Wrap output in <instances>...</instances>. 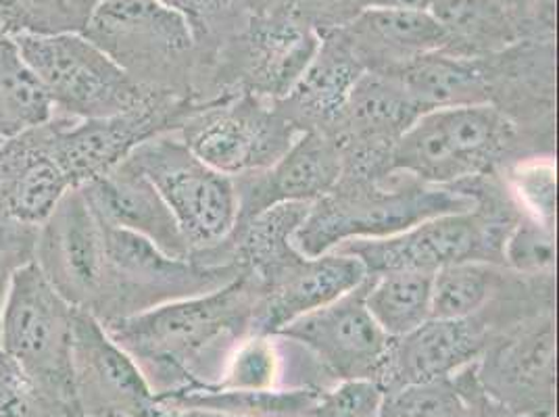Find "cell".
Returning <instances> with one entry per match:
<instances>
[{
    "instance_id": "cell-1",
    "label": "cell",
    "mask_w": 559,
    "mask_h": 417,
    "mask_svg": "<svg viewBox=\"0 0 559 417\" xmlns=\"http://www.w3.org/2000/svg\"><path fill=\"white\" fill-rule=\"evenodd\" d=\"M259 288L247 274L205 295L164 302L105 324L157 394L211 384L247 334Z\"/></svg>"
},
{
    "instance_id": "cell-2",
    "label": "cell",
    "mask_w": 559,
    "mask_h": 417,
    "mask_svg": "<svg viewBox=\"0 0 559 417\" xmlns=\"http://www.w3.org/2000/svg\"><path fill=\"white\" fill-rule=\"evenodd\" d=\"M476 203L469 184H426L395 171L378 178L343 174L326 196L309 205L293 242L305 257L326 255L345 242L389 238Z\"/></svg>"
},
{
    "instance_id": "cell-3",
    "label": "cell",
    "mask_w": 559,
    "mask_h": 417,
    "mask_svg": "<svg viewBox=\"0 0 559 417\" xmlns=\"http://www.w3.org/2000/svg\"><path fill=\"white\" fill-rule=\"evenodd\" d=\"M513 140L512 119L495 105L426 111L396 142L389 171L426 184H466L501 162Z\"/></svg>"
},
{
    "instance_id": "cell-4",
    "label": "cell",
    "mask_w": 559,
    "mask_h": 417,
    "mask_svg": "<svg viewBox=\"0 0 559 417\" xmlns=\"http://www.w3.org/2000/svg\"><path fill=\"white\" fill-rule=\"evenodd\" d=\"M105 276L94 318L111 324L164 302L217 290L242 272L234 263H201L174 259L139 234L119 230L103 222Z\"/></svg>"
},
{
    "instance_id": "cell-5",
    "label": "cell",
    "mask_w": 559,
    "mask_h": 417,
    "mask_svg": "<svg viewBox=\"0 0 559 417\" xmlns=\"http://www.w3.org/2000/svg\"><path fill=\"white\" fill-rule=\"evenodd\" d=\"M128 162L162 194L192 259L215 255L230 240L238 224L233 178L201 162L176 132L144 142Z\"/></svg>"
},
{
    "instance_id": "cell-6",
    "label": "cell",
    "mask_w": 559,
    "mask_h": 417,
    "mask_svg": "<svg viewBox=\"0 0 559 417\" xmlns=\"http://www.w3.org/2000/svg\"><path fill=\"white\" fill-rule=\"evenodd\" d=\"M47 93L52 117L82 121L123 114L151 94L82 34L11 36Z\"/></svg>"
},
{
    "instance_id": "cell-7",
    "label": "cell",
    "mask_w": 559,
    "mask_h": 417,
    "mask_svg": "<svg viewBox=\"0 0 559 417\" xmlns=\"http://www.w3.org/2000/svg\"><path fill=\"white\" fill-rule=\"evenodd\" d=\"M73 313L36 263H29L15 274L2 305L0 348L48 396L78 405L71 366Z\"/></svg>"
},
{
    "instance_id": "cell-8",
    "label": "cell",
    "mask_w": 559,
    "mask_h": 417,
    "mask_svg": "<svg viewBox=\"0 0 559 417\" xmlns=\"http://www.w3.org/2000/svg\"><path fill=\"white\" fill-rule=\"evenodd\" d=\"M82 36L146 93L174 96L194 47L192 25L157 0H105Z\"/></svg>"
},
{
    "instance_id": "cell-9",
    "label": "cell",
    "mask_w": 559,
    "mask_h": 417,
    "mask_svg": "<svg viewBox=\"0 0 559 417\" xmlns=\"http://www.w3.org/2000/svg\"><path fill=\"white\" fill-rule=\"evenodd\" d=\"M515 219L510 213L501 215L499 211L487 207L478 199L474 207L462 213L430 217L389 238L345 242L334 251L359 259L368 276L396 270L435 274L441 267L464 261L503 265L501 247Z\"/></svg>"
},
{
    "instance_id": "cell-10",
    "label": "cell",
    "mask_w": 559,
    "mask_h": 417,
    "mask_svg": "<svg viewBox=\"0 0 559 417\" xmlns=\"http://www.w3.org/2000/svg\"><path fill=\"white\" fill-rule=\"evenodd\" d=\"M301 132L278 100L242 91L194 107L176 134L215 171L240 178L274 165Z\"/></svg>"
},
{
    "instance_id": "cell-11",
    "label": "cell",
    "mask_w": 559,
    "mask_h": 417,
    "mask_svg": "<svg viewBox=\"0 0 559 417\" xmlns=\"http://www.w3.org/2000/svg\"><path fill=\"white\" fill-rule=\"evenodd\" d=\"M192 109L174 94H151L116 116L82 121L52 117L48 121L50 153L70 184L80 188L128 162L144 142L178 132Z\"/></svg>"
},
{
    "instance_id": "cell-12",
    "label": "cell",
    "mask_w": 559,
    "mask_h": 417,
    "mask_svg": "<svg viewBox=\"0 0 559 417\" xmlns=\"http://www.w3.org/2000/svg\"><path fill=\"white\" fill-rule=\"evenodd\" d=\"M474 373L492 401L518 414L556 417V320L551 309L490 334Z\"/></svg>"
},
{
    "instance_id": "cell-13",
    "label": "cell",
    "mask_w": 559,
    "mask_h": 417,
    "mask_svg": "<svg viewBox=\"0 0 559 417\" xmlns=\"http://www.w3.org/2000/svg\"><path fill=\"white\" fill-rule=\"evenodd\" d=\"M274 336L304 348L334 384L376 382L391 345L366 307V279L341 299L284 325Z\"/></svg>"
},
{
    "instance_id": "cell-14",
    "label": "cell",
    "mask_w": 559,
    "mask_h": 417,
    "mask_svg": "<svg viewBox=\"0 0 559 417\" xmlns=\"http://www.w3.org/2000/svg\"><path fill=\"white\" fill-rule=\"evenodd\" d=\"M34 263L73 309L93 315L103 293V219L80 188H71L38 228Z\"/></svg>"
},
{
    "instance_id": "cell-15",
    "label": "cell",
    "mask_w": 559,
    "mask_h": 417,
    "mask_svg": "<svg viewBox=\"0 0 559 417\" xmlns=\"http://www.w3.org/2000/svg\"><path fill=\"white\" fill-rule=\"evenodd\" d=\"M73 391L84 417H153L157 398L139 364L86 311L73 313Z\"/></svg>"
},
{
    "instance_id": "cell-16",
    "label": "cell",
    "mask_w": 559,
    "mask_h": 417,
    "mask_svg": "<svg viewBox=\"0 0 559 417\" xmlns=\"http://www.w3.org/2000/svg\"><path fill=\"white\" fill-rule=\"evenodd\" d=\"M341 176L343 155L334 139L324 130H304L274 165L233 178L238 194V224L282 203L311 205L326 196Z\"/></svg>"
},
{
    "instance_id": "cell-17",
    "label": "cell",
    "mask_w": 559,
    "mask_h": 417,
    "mask_svg": "<svg viewBox=\"0 0 559 417\" xmlns=\"http://www.w3.org/2000/svg\"><path fill=\"white\" fill-rule=\"evenodd\" d=\"M489 325L472 320H428L391 341L376 384L384 393L444 380L476 364L489 341Z\"/></svg>"
},
{
    "instance_id": "cell-18",
    "label": "cell",
    "mask_w": 559,
    "mask_h": 417,
    "mask_svg": "<svg viewBox=\"0 0 559 417\" xmlns=\"http://www.w3.org/2000/svg\"><path fill=\"white\" fill-rule=\"evenodd\" d=\"M366 278L368 272L355 257L338 251L304 257L276 278L259 286L251 334L274 336L284 325L341 299Z\"/></svg>"
},
{
    "instance_id": "cell-19",
    "label": "cell",
    "mask_w": 559,
    "mask_h": 417,
    "mask_svg": "<svg viewBox=\"0 0 559 417\" xmlns=\"http://www.w3.org/2000/svg\"><path fill=\"white\" fill-rule=\"evenodd\" d=\"M71 188L50 153L48 123L2 140L0 217L40 228Z\"/></svg>"
},
{
    "instance_id": "cell-20",
    "label": "cell",
    "mask_w": 559,
    "mask_h": 417,
    "mask_svg": "<svg viewBox=\"0 0 559 417\" xmlns=\"http://www.w3.org/2000/svg\"><path fill=\"white\" fill-rule=\"evenodd\" d=\"M98 217L119 230L139 234L165 255L192 259L176 217L139 169L123 162L114 171L80 186Z\"/></svg>"
},
{
    "instance_id": "cell-21",
    "label": "cell",
    "mask_w": 559,
    "mask_h": 417,
    "mask_svg": "<svg viewBox=\"0 0 559 417\" xmlns=\"http://www.w3.org/2000/svg\"><path fill=\"white\" fill-rule=\"evenodd\" d=\"M338 32L366 71L380 73L449 45L443 25L428 9H368Z\"/></svg>"
},
{
    "instance_id": "cell-22",
    "label": "cell",
    "mask_w": 559,
    "mask_h": 417,
    "mask_svg": "<svg viewBox=\"0 0 559 417\" xmlns=\"http://www.w3.org/2000/svg\"><path fill=\"white\" fill-rule=\"evenodd\" d=\"M364 73L366 68L355 57L341 32L330 34L328 38H322L316 57L307 65L295 88L286 98H282L290 107L284 109V114L301 130L304 123H309L307 130L328 132L332 121L341 114L353 86Z\"/></svg>"
},
{
    "instance_id": "cell-23",
    "label": "cell",
    "mask_w": 559,
    "mask_h": 417,
    "mask_svg": "<svg viewBox=\"0 0 559 417\" xmlns=\"http://www.w3.org/2000/svg\"><path fill=\"white\" fill-rule=\"evenodd\" d=\"M389 73L403 84L424 114L449 107L492 105L490 78L478 57L439 50L421 55Z\"/></svg>"
},
{
    "instance_id": "cell-24",
    "label": "cell",
    "mask_w": 559,
    "mask_h": 417,
    "mask_svg": "<svg viewBox=\"0 0 559 417\" xmlns=\"http://www.w3.org/2000/svg\"><path fill=\"white\" fill-rule=\"evenodd\" d=\"M307 208L309 203H282L236 226L230 236L234 245L230 263L253 279L257 288L304 259L293 238L304 224Z\"/></svg>"
},
{
    "instance_id": "cell-25",
    "label": "cell",
    "mask_w": 559,
    "mask_h": 417,
    "mask_svg": "<svg viewBox=\"0 0 559 417\" xmlns=\"http://www.w3.org/2000/svg\"><path fill=\"white\" fill-rule=\"evenodd\" d=\"M322 38L290 22H261L251 40L253 93L272 100L286 98L316 57Z\"/></svg>"
},
{
    "instance_id": "cell-26",
    "label": "cell",
    "mask_w": 559,
    "mask_h": 417,
    "mask_svg": "<svg viewBox=\"0 0 559 417\" xmlns=\"http://www.w3.org/2000/svg\"><path fill=\"white\" fill-rule=\"evenodd\" d=\"M326 389L297 386L270 391H226L210 384L157 394L159 409H199L238 417H313Z\"/></svg>"
},
{
    "instance_id": "cell-27",
    "label": "cell",
    "mask_w": 559,
    "mask_h": 417,
    "mask_svg": "<svg viewBox=\"0 0 559 417\" xmlns=\"http://www.w3.org/2000/svg\"><path fill=\"white\" fill-rule=\"evenodd\" d=\"M428 11L447 32L444 52L476 57L515 40L513 20L499 0H430Z\"/></svg>"
},
{
    "instance_id": "cell-28",
    "label": "cell",
    "mask_w": 559,
    "mask_h": 417,
    "mask_svg": "<svg viewBox=\"0 0 559 417\" xmlns=\"http://www.w3.org/2000/svg\"><path fill=\"white\" fill-rule=\"evenodd\" d=\"M430 299L432 274L396 270L366 278V307L391 341L430 320Z\"/></svg>"
},
{
    "instance_id": "cell-29",
    "label": "cell",
    "mask_w": 559,
    "mask_h": 417,
    "mask_svg": "<svg viewBox=\"0 0 559 417\" xmlns=\"http://www.w3.org/2000/svg\"><path fill=\"white\" fill-rule=\"evenodd\" d=\"M52 119L47 93L9 34H0V139H11Z\"/></svg>"
},
{
    "instance_id": "cell-30",
    "label": "cell",
    "mask_w": 559,
    "mask_h": 417,
    "mask_svg": "<svg viewBox=\"0 0 559 417\" xmlns=\"http://www.w3.org/2000/svg\"><path fill=\"white\" fill-rule=\"evenodd\" d=\"M499 265L464 261L432 274L430 320H472L499 290Z\"/></svg>"
},
{
    "instance_id": "cell-31",
    "label": "cell",
    "mask_w": 559,
    "mask_h": 417,
    "mask_svg": "<svg viewBox=\"0 0 559 417\" xmlns=\"http://www.w3.org/2000/svg\"><path fill=\"white\" fill-rule=\"evenodd\" d=\"M286 348L278 336L247 334L226 355L219 376L210 386L226 391H270L284 384Z\"/></svg>"
},
{
    "instance_id": "cell-32",
    "label": "cell",
    "mask_w": 559,
    "mask_h": 417,
    "mask_svg": "<svg viewBox=\"0 0 559 417\" xmlns=\"http://www.w3.org/2000/svg\"><path fill=\"white\" fill-rule=\"evenodd\" d=\"M105 0H4L9 36L84 34L94 11Z\"/></svg>"
},
{
    "instance_id": "cell-33",
    "label": "cell",
    "mask_w": 559,
    "mask_h": 417,
    "mask_svg": "<svg viewBox=\"0 0 559 417\" xmlns=\"http://www.w3.org/2000/svg\"><path fill=\"white\" fill-rule=\"evenodd\" d=\"M380 417H469L457 376L384 393Z\"/></svg>"
},
{
    "instance_id": "cell-34",
    "label": "cell",
    "mask_w": 559,
    "mask_h": 417,
    "mask_svg": "<svg viewBox=\"0 0 559 417\" xmlns=\"http://www.w3.org/2000/svg\"><path fill=\"white\" fill-rule=\"evenodd\" d=\"M501 263L512 272L538 278L556 270V233L533 217L520 213L501 247Z\"/></svg>"
},
{
    "instance_id": "cell-35",
    "label": "cell",
    "mask_w": 559,
    "mask_h": 417,
    "mask_svg": "<svg viewBox=\"0 0 559 417\" xmlns=\"http://www.w3.org/2000/svg\"><path fill=\"white\" fill-rule=\"evenodd\" d=\"M0 417H84L78 405L48 396L0 350Z\"/></svg>"
},
{
    "instance_id": "cell-36",
    "label": "cell",
    "mask_w": 559,
    "mask_h": 417,
    "mask_svg": "<svg viewBox=\"0 0 559 417\" xmlns=\"http://www.w3.org/2000/svg\"><path fill=\"white\" fill-rule=\"evenodd\" d=\"M518 207L536 222L556 224V167L551 162L518 165L510 176Z\"/></svg>"
},
{
    "instance_id": "cell-37",
    "label": "cell",
    "mask_w": 559,
    "mask_h": 417,
    "mask_svg": "<svg viewBox=\"0 0 559 417\" xmlns=\"http://www.w3.org/2000/svg\"><path fill=\"white\" fill-rule=\"evenodd\" d=\"M382 398L372 380H341L322 393L313 417H380Z\"/></svg>"
},
{
    "instance_id": "cell-38",
    "label": "cell",
    "mask_w": 559,
    "mask_h": 417,
    "mask_svg": "<svg viewBox=\"0 0 559 417\" xmlns=\"http://www.w3.org/2000/svg\"><path fill=\"white\" fill-rule=\"evenodd\" d=\"M36 240L38 228L0 217V311L15 274L34 263Z\"/></svg>"
},
{
    "instance_id": "cell-39",
    "label": "cell",
    "mask_w": 559,
    "mask_h": 417,
    "mask_svg": "<svg viewBox=\"0 0 559 417\" xmlns=\"http://www.w3.org/2000/svg\"><path fill=\"white\" fill-rule=\"evenodd\" d=\"M455 376H457V380H460V384L466 393L469 417H533L518 414L513 409H508L506 405L492 401L489 394L483 391V386L478 384L476 373H474V364L467 366L464 370L457 371Z\"/></svg>"
},
{
    "instance_id": "cell-40",
    "label": "cell",
    "mask_w": 559,
    "mask_h": 417,
    "mask_svg": "<svg viewBox=\"0 0 559 417\" xmlns=\"http://www.w3.org/2000/svg\"><path fill=\"white\" fill-rule=\"evenodd\" d=\"M157 2L180 13L194 29V25L199 22H205L211 15H215L226 0H157Z\"/></svg>"
},
{
    "instance_id": "cell-41",
    "label": "cell",
    "mask_w": 559,
    "mask_h": 417,
    "mask_svg": "<svg viewBox=\"0 0 559 417\" xmlns=\"http://www.w3.org/2000/svg\"><path fill=\"white\" fill-rule=\"evenodd\" d=\"M361 11L368 9H428L430 0H355Z\"/></svg>"
},
{
    "instance_id": "cell-42",
    "label": "cell",
    "mask_w": 559,
    "mask_h": 417,
    "mask_svg": "<svg viewBox=\"0 0 559 417\" xmlns=\"http://www.w3.org/2000/svg\"><path fill=\"white\" fill-rule=\"evenodd\" d=\"M153 417H238L228 414H215V412H199V409H157Z\"/></svg>"
},
{
    "instance_id": "cell-43",
    "label": "cell",
    "mask_w": 559,
    "mask_h": 417,
    "mask_svg": "<svg viewBox=\"0 0 559 417\" xmlns=\"http://www.w3.org/2000/svg\"><path fill=\"white\" fill-rule=\"evenodd\" d=\"M0 34H9L4 25V0H0Z\"/></svg>"
},
{
    "instance_id": "cell-44",
    "label": "cell",
    "mask_w": 559,
    "mask_h": 417,
    "mask_svg": "<svg viewBox=\"0 0 559 417\" xmlns=\"http://www.w3.org/2000/svg\"><path fill=\"white\" fill-rule=\"evenodd\" d=\"M2 140L4 139H0V148H2Z\"/></svg>"
},
{
    "instance_id": "cell-45",
    "label": "cell",
    "mask_w": 559,
    "mask_h": 417,
    "mask_svg": "<svg viewBox=\"0 0 559 417\" xmlns=\"http://www.w3.org/2000/svg\"><path fill=\"white\" fill-rule=\"evenodd\" d=\"M0 350H2V348H0Z\"/></svg>"
}]
</instances>
